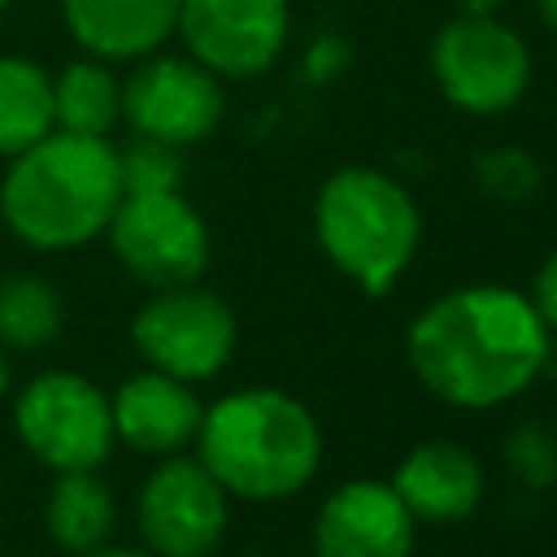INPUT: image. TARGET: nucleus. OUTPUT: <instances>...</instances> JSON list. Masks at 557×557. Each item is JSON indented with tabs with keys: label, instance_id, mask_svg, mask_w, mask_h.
<instances>
[{
	"label": "nucleus",
	"instance_id": "20e7f679",
	"mask_svg": "<svg viewBox=\"0 0 557 557\" xmlns=\"http://www.w3.org/2000/svg\"><path fill=\"white\" fill-rule=\"evenodd\" d=\"M313 239L348 283L387 296L422 248V209L387 170L339 165L313 196Z\"/></svg>",
	"mask_w": 557,
	"mask_h": 557
},
{
	"label": "nucleus",
	"instance_id": "f03ea898",
	"mask_svg": "<svg viewBox=\"0 0 557 557\" xmlns=\"http://www.w3.org/2000/svg\"><path fill=\"white\" fill-rule=\"evenodd\" d=\"M122 187V157L104 135L48 131L0 178V222L35 252H74L104 235Z\"/></svg>",
	"mask_w": 557,
	"mask_h": 557
},
{
	"label": "nucleus",
	"instance_id": "cd10ccee",
	"mask_svg": "<svg viewBox=\"0 0 557 557\" xmlns=\"http://www.w3.org/2000/svg\"><path fill=\"white\" fill-rule=\"evenodd\" d=\"M9 392V357H4V348H0V396Z\"/></svg>",
	"mask_w": 557,
	"mask_h": 557
},
{
	"label": "nucleus",
	"instance_id": "393cba45",
	"mask_svg": "<svg viewBox=\"0 0 557 557\" xmlns=\"http://www.w3.org/2000/svg\"><path fill=\"white\" fill-rule=\"evenodd\" d=\"M457 4V13H479V17H487V13H500L509 0H453Z\"/></svg>",
	"mask_w": 557,
	"mask_h": 557
},
{
	"label": "nucleus",
	"instance_id": "f3484780",
	"mask_svg": "<svg viewBox=\"0 0 557 557\" xmlns=\"http://www.w3.org/2000/svg\"><path fill=\"white\" fill-rule=\"evenodd\" d=\"M52 117L57 131L109 139L122 122V78L113 74V61L78 57L61 65V74L52 78Z\"/></svg>",
	"mask_w": 557,
	"mask_h": 557
},
{
	"label": "nucleus",
	"instance_id": "a878e982",
	"mask_svg": "<svg viewBox=\"0 0 557 557\" xmlns=\"http://www.w3.org/2000/svg\"><path fill=\"white\" fill-rule=\"evenodd\" d=\"M74 557H152L148 548H117V544H100V548H87V553H74Z\"/></svg>",
	"mask_w": 557,
	"mask_h": 557
},
{
	"label": "nucleus",
	"instance_id": "ddd939ff",
	"mask_svg": "<svg viewBox=\"0 0 557 557\" xmlns=\"http://www.w3.org/2000/svg\"><path fill=\"white\" fill-rule=\"evenodd\" d=\"M109 413H113L117 444L144 457H170L196 440L205 405L191 383L144 366L117 383V392L109 396Z\"/></svg>",
	"mask_w": 557,
	"mask_h": 557
},
{
	"label": "nucleus",
	"instance_id": "1a4fd4ad",
	"mask_svg": "<svg viewBox=\"0 0 557 557\" xmlns=\"http://www.w3.org/2000/svg\"><path fill=\"white\" fill-rule=\"evenodd\" d=\"M135 527L152 557H213L231 527V496L196 457L170 453L135 492Z\"/></svg>",
	"mask_w": 557,
	"mask_h": 557
},
{
	"label": "nucleus",
	"instance_id": "5701e85b",
	"mask_svg": "<svg viewBox=\"0 0 557 557\" xmlns=\"http://www.w3.org/2000/svg\"><path fill=\"white\" fill-rule=\"evenodd\" d=\"M348 61H352L348 39H339V35H318V39L309 44L305 61H300V74H305V83L322 87V83H335V78L348 70Z\"/></svg>",
	"mask_w": 557,
	"mask_h": 557
},
{
	"label": "nucleus",
	"instance_id": "423d86ee",
	"mask_svg": "<svg viewBox=\"0 0 557 557\" xmlns=\"http://www.w3.org/2000/svg\"><path fill=\"white\" fill-rule=\"evenodd\" d=\"M13 435L57 474L100 470L117 444L109 396L78 370H44L22 383L13 400Z\"/></svg>",
	"mask_w": 557,
	"mask_h": 557
},
{
	"label": "nucleus",
	"instance_id": "2eb2a0df",
	"mask_svg": "<svg viewBox=\"0 0 557 557\" xmlns=\"http://www.w3.org/2000/svg\"><path fill=\"white\" fill-rule=\"evenodd\" d=\"M70 39L100 61H139L174 35L178 0H61Z\"/></svg>",
	"mask_w": 557,
	"mask_h": 557
},
{
	"label": "nucleus",
	"instance_id": "dca6fc26",
	"mask_svg": "<svg viewBox=\"0 0 557 557\" xmlns=\"http://www.w3.org/2000/svg\"><path fill=\"white\" fill-rule=\"evenodd\" d=\"M117 522V500L100 470H65L57 474L48 500H44V531L61 553H87L109 544Z\"/></svg>",
	"mask_w": 557,
	"mask_h": 557
},
{
	"label": "nucleus",
	"instance_id": "412c9836",
	"mask_svg": "<svg viewBox=\"0 0 557 557\" xmlns=\"http://www.w3.org/2000/svg\"><path fill=\"white\" fill-rule=\"evenodd\" d=\"M500 457H505V470L531 492H544V487L557 483V435L540 422L509 426V435L500 444Z\"/></svg>",
	"mask_w": 557,
	"mask_h": 557
},
{
	"label": "nucleus",
	"instance_id": "6ab92c4d",
	"mask_svg": "<svg viewBox=\"0 0 557 557\" xmlns=\"http://www.w3.org/2000/svg\"><path fill=\"white\" fill-rule=\"evenodd\" d=\"M65 305L44 274H4L0 278V348L39 352L61 335Z\"/></svg>",
	"mask_w": 557,
	"mask_h": 557
},
{
	"label": "nucleus",
	"instance_id": "b1692460",
	"mask_svg": "<svg viewBox=\"0 0 557 557\" xmlns=\"http://www.w3.org/2000/svg\"><path fill=\"white\" fill-rule=\"evenodd\" d=\"M531 305H535V313L544 318V326L548 331H557V252H548L544 261H540V270H535V283H531Z\"/></svg>",
	"mask_w": 557,
	"mask_h": 557
},
{
	"label": "nucleus",
	"instance_id": "7ed1b4c3",
	"mask_svg": "<svg viewBox=\"0 0 557 557\" xmlns=\"http://www.w3.org/2000/svg\"><path fill=\"white\" fill-rule=\"evenodd\" d=\"M196 461L235 500L270 505L300 496L322 470V426L313 409L278 387H239L205 405Z\"/></svg>",
	"mask_w": 557,
	"mask_h": 557
},
{
	"label": "nucleus",
	"instance_id": "39448f33",
	"mask_svg": "<svg viewBox=\"0 0 557 557\" xmlns=\"http://www.w3.org/2000/svg\"><path fill=\"white\" fill-rule=\"evenodd\" d=\"M431 78L453 109L496 117L527 96L531 48L496 13H457L431 39Z\"/></svg>",
	"mask_w": 557,
	"mask_h": 557
},
{
	"label": "nucleus",
	"instance_id": "9b49d317",
	"mask_svg": "<svg viewBox=\"0 0 557 557\" xmlns=\"http://www.w3.org/2000/svg\"><path fill=\"white\" fill-rule=\"evenodd\" d=\"M174 35L218 78L265 74L292 35L287 0H178Z\"/></svg>",
	"mask_w": 557,
	"mask_h": 557
},
{
	"label": "nucleus",
	"instance_id": "4be33fe9",
	"mask_svg": "<svg viewBox=\"0 0 557 557\" xmlns=\"http://www.w3.org/2000/svg\"><path fill=\"white\" fill-rule=\"evenodd\" d=\"M117 157H122L126 191H178L183 187V148L135 135V144L117 148Z\"/></svg>",
	"mask_w": 557,
	"mask_h": 557
},
{
	"label": "nucleus",
	"instance_id": "bb28decb",
	"mask_svg": "<svg viewBox=\"0 0 557 557\" xmlns=\"http://www.w3.org/2000/svg\"><path fill=\"white\" fill-rule=\"evenodd\" d=\"M535 13H540V22L557 35V0H535Z\"/></svg>",
	"mask_w": 557,
	"mask_h": 557
},
{
	"label": "nucleus",
	"instance_id": "f8f14e48",
	"mask_svg": "<svg viewBox=\"0 0 557 557\" xmlns=\"http://www.w3.org/2000/svg\"><path fill=\"white\" fill-rule=\"evenodd\" d=\"M418 522L387 479H348L313 518V557H409Z\"/></svg>",
	"mask_w": 557,
	"mask_h": 557
},
{
	"label": "nucleus",
	"instance_id": "aec40b11",
	"mask_svg": "<svg viewBox=\"0 0 557 557\" xmlns=\"http://www.w3.org/2000/svg\"><path fill=\"white\" fill-rule=\"evenodd\" d=\"M474 183L483 196L518 205V200H531L540 191L544 170H540L535 152H527L518 144H500V148H483L474 157Z\"/></svg>",
	"mask_w": 557,
	"mask_h": 557
},
{
	"label": "nucleus",
	"instance_id": "4468645a",
	"mask_svg": "<svg viewBox=\"0 0 557 557\" xmlns=\"http://www.w3.org/2000/svg\"><path fill=\"white\" fill-rule=\"evenodd\" d=\"M387 483L396 487V496L405 500L413 522H435V527H453V522L474 518L483 505V492H487L479 457L453 440L413 444L396 461Z\"/></svg>",
	"mask_w": 557,
	"mask_h": 557
},
{
	"label": "nucleus",
	"instance_id": "6e6552de",
	"mask_svg": "<svg viewBox=\"0 0 557 557\" xmlns=\"http://www.w3.org/2000/svg\"><path fill=\"white\" fill-rule=\"evenodd\" d=\"M104 239L122 270L152 292L196 283L209 265V226L183 191H126Z\"/></svg>",
	"mask_w": 557,
	"mask_h": 557
},
{
	"label": "nucleus",
	"instance_id": "f257e3e1",
	"mask_svg": "<svg viewBox=\"0 0 557 557\" xmlns=\"http://www.w3.org/2000/svg\"><path fill=\"white\" fill-rule=\"evenodd\" d=\"M553 331L531 296L505 283H466L431 305L405 331L413 379L453 409H500L518 400L548 366Z\"/></svg>",
	"mask_w": 557,
	"mask_h": 557
},
{
	"label": "nucleus",
	"instance_id": "9d476101",
	"mask_svg": "<svg viewBox=\"0 0 557 557\" xmlns=\"http://www.w3.org/2000/svg\"><path fill=\"white\" fill-rule=\"evenodd\" d=\"M222 113H226L222 78L191 57L148 52L139 57L135 74L122 83V122L139 139L191 148L222 126Z\"/></svg>",
	"mask_w": 557,
	"mask_h": 557
},
{
	"label": "nucleus",
	"instance_id": "c85d7f7f",
	"mask_svg": "<svg viewBox=\"0 0 557 557\" xmlns=\"http://www.w3.org/2000/svg\"><path fill=\"white\" fill-rule=\"evenodd\" d=\"M244 557H270V553H244Z\"/></svg>",
	"mask_w": 557,
	"mask_h": 557
},
{
	"label": "nucleus",
	"instance_id": "0eeeda50",
	"mask_svg": "<svg viewBox=\"0 0 557 557\" xmlns=\"http://www.w3.org/2000/svg\"><path fill=\"white\" fill-rule=\"evenodd\" d=\"M131 344L148 370H161L183 383L218 379L239 344L235 309L196 283L157 287L131 318Z\"/></svg>",
	"mask_w": 557,
	"mask_h": 557
},
{
	"label": "nucleus",
	"instance_id": "a211bd4d",
	"mask_svg": "<svg viewBox=\"0 0 557 557\" xmlns=\"http://www.w3.org/2000/svg\"><path fill=\"white\" fill-rule=\"evenodd\" d=\"M57 126L52 74L30 57H0V157H17Z\"/></svg>",
	"mask_w": 557,
	"mask_h": 557
}]
</instances>
